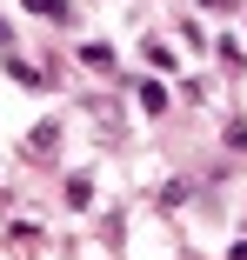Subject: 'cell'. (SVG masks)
Segmentation results:
<instances>
[{"mask_svg": "<svg viewBox=\"0 0 247 260\" xmlns=\"http://www.w3.org/2000/svg\"><path fill=\"white\" fill-rule=\"evenodd\" d=\"M140 107L161 114V107H167V87H161V80H140Z\"/></svg>", "mask_w": 247, "mask_h": 260, "instance_id": "6da1fadb", "label": "cell"}, {"mask_svg": "<svg viewBox=\"0 0 247 260\" xmlns=\"http://www.w3.org/2000/svg\"><path fill=\"white\" fill-rule=\"evenodd\" d=\"M67 200H74V207H87V200H94V187H87V174H74V180H67Z\"/></svg>", "mask_w": 247, "mask_h": 260, "instance_id": "7a4b0ae2", "label": "cell"}, {"mask_svg": "<svg viewBox=\"0 0 247 260\" xmlns=\"http://www.w3.org/2000/svg\"><path fill=\"white\" fill-rule=\"evenodd\" d=\"M201 7H214V14H227V7H234V0H201Z\"/></svg>", "mask_w": 247, "mask_h": 260, "instance_id": "3957f363", "label": "cell"}]
</instances>
